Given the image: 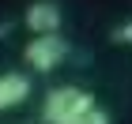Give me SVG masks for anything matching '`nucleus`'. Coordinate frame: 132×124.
<instances>
[{
    "mask_svg": "<svg viewBox=\"0 0 132 124\" xmlns=\"http://www.w3.org/2000/svg\"><path fill=\"white\" fill-rule=\"evenodd\" d=\"M94 94L83 90V87H57V90L45 94V105H42V117L45 124H76L79 117H87L94 109Z\"/></svg>",
    "mask_w": 132,
    "mask_h": 124,
    "instance_id": "obj_1",
    "label": "nucleus"
},
{
    "mask_svg": "<svg viewBox=\"0 0 132 124\" xmlns=\"http://www.w3.org/2000/svg\"><path fill=\"white\" fill-rule=\"evenodd\" d=\"M64 56H68V41L61 34H45V38H30L27 49H23V60L30 64L34 72H53L61 68Z\"/></svg>",
    "mask_w": 132,
    "mask_h": 124,
    "instance_id": "obj_2",
    "label": "nucleus"
},
{
    "mask_svg": "<svg viewBox=\"0 0 132 124\" xmlns=\"http://www.w3.org/2000/svg\"><path fill=\"white\" fill-rule=\"evenodd\" d=\"M23 23H27V30L34 34V38H45V34H61V4L57 0H34L30 8H27V15H23Z\"/></svg>",
    "mask_w": 132,
    "mask_h": 124,
    "instance_id": "obj_3",
    "label": "nucleus"
},
{
    "mask_svg": "<svg viewBox=\"0 0 132 124\" xmlns=\"http://www.w3.org/2000/svg\"><path fill=\"white\" fill-rule=\"evenodd\" d=\"M27 94H30V79L23 72H0V113L23 105Z\"/></svg>",
    "mask_w": 132,
    "mask_h": 124,
    "instance_id": "obj_4",
    "label": "nucleus"
},
{
    "mask_svg": "<svg viewBox=\"0 0 132 124\" xmlns=\"http://www.w3.org/2000/svg\"><path fill=\"white\" fill-rule=\"evenodd\" d=\"M76 124H110V113H106V109H98V105H94L91 113H87V117H79V120H76Z\"/></svg>",
    "mask_w": 132,
    "mask_h": 124,
    "instance_id": "obj_5",
    "label": "nucleus"
},
{
    "mask_svg": "<svg viewBox=\"0 0 132 124\" xmlns=\"http://www.w3.org/2000/svg\"><path fill=\"white\" fill-rule=\"evenodd\" d=\"M113 41H117V45H132V23H121V26L113 30Z\"/></svg>",
    "mask_w": 132,
    "mask_h": 124,
    "instance_id": "obj_6",
    "label": "nucleus"
}]
</instances>
